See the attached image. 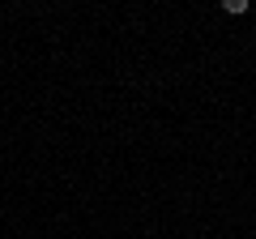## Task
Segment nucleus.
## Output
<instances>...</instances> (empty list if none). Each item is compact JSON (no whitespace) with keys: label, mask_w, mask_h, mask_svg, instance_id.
<instances>
[{"label":"nucleus","mask_w":256,"mask_h":239,"mask_svg":"<svg viewBox=\"0 0 256 239\" xmlns=\"http://www.w3.org/2000/svg\"><path fill=\"white\" fill-rule=\"evenodd\" d=\"M226 13H248V0H226Z\"/></svg>","instance_id":"f257e3e1"}]
</instances>
